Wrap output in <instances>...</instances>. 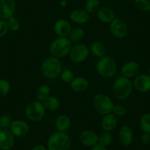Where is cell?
Returning a JSON list of instances; mask_svg holds the SVG:
<instances>
[{
	"label": "cell",
	"instance_id": "obj_22",
	"mask_svg": "<svg viewBox=\"0 0 150 150\" xmlns=\"http://www.w3.org/2000/svg\"><path fill=\"white\" fill-rule=\"evenodd\" d=\"M97 17L103 23H110L115 18V13L109 8H102L97 12Z\"/></svg>",
	"mask_w": 150,
	"mask_h": 150
},
{
	"label": "cell",
	"instance_id": "obj_40",
	"mask_svg": "<svg viewBox=\"0 0 150 150\" xmlns=\"http://www.w3.org/2000/svg\"><path fill=\"white\" fill-rule=\"evenodd\" d=\"M66 5H67V2H66V0H62L61 2H60V5L63 7H66Z\"/></svg>",
	"mask_w": 150,
	"mask_h": 150
},
{
	"label": "cell",
	"instance_id": "obj_29",
	"mask_svg": "<svg viewBox=\"0 0 150 150\" xmlns=\"http://www.w3.org/2000/svg\"><path fill=\"white\" fill-rule=\"evenodd\" d=\"M99 0H88L85 5V10L88 13H93L99 11Z\"/></svg>",
	"mask_w": 150,
	"mask_h": 150
},
{
	"label": "cell",
	"instance_id": "obj_1",
	"mask_svg": "<svg viewBox=\"0 0 150 150\" xmlns=\"http://www.w3.org/2000/svg\"><path fill=\"white\" fill-rule=\"evenodd\" d=\"M71 145V139L66 132H54L47 140L48 150H69Z\"/></svg>",
	"mask_w": 150,
	"mask_h": 150
},
{
	"label": "cell",
	"instance_id": "obj_25",
	"mask_svg": "<svg viewBox=\"0 0 150 150\" xmlns=\"http://www.w3.org/2000/svg\"><path fill=\"white\" fill-rule=\"evenodd\" d=\"M85 35V32L81 27H74L71 29L70 34L69 35V38L71 42L77 43L81 41Z\"/></svg>",
	"mask_w": 150,
	"mask_h": 150
},
{
	"label": "cell",
	"instance_id": "obj_15",
	"mask_svg": "<svg viewBox=\"0 0 150 150\" xmlns=\"http://www.w3.org/2000/svg\"><path fill=\"white\" fill-rule=\"evenodd\" d=\"M134 87L141 93H146L150 91V76L149 74H140L134 80Z\"/></svg>",
	"mask_w": 150,
	"mask_h": 150
},
{
	"label": "cell",
	"instance_id": "obj_6",
	"mask_svg": "<svg viewBox=\"0 0 150 150\" xmlns=\"http://www.w3.org/2000/svg\"><path fill=\"white\" fill-rule=\"evenodd\" d=\"M113 105L110 98L104 93L96 94L93 99V107L95 111L102 116L112 112Z\"/></svg>",
	"mask_w": 150,
	"mask_h": 150
},
{
	"label": "cell",
	"instance_id": "obj_2",
	"mask_svg": "<svg viewBox=\"0 0 150 150\" xmlns=\"http://www.w3.org/2000/svg\"><path fill=\"white\" fill-rule=\"evenodd\" d=\"M132 90V83L129 78L119 77L116 79L112 84V93L119 100L127 99Z\"/></svg>",
	"mask_w": 150,
	"mask_h": 150
},
{
	"label": "cell",
	"instance_id": "obj_38",
	"mask_svg": "<svg viewBox=\"0 0 150 150\" xmlns=\"http://www.w3.org/2000/svg\"><path fill=\"white\" fill-rule=\"evenodd\" d=\"M32 150H47V149L46 148L45 146L42 145V144H38V145H35Z\"/></svg>",
	"mask_w": 150,
	"mask_h": 150
},
{
	"label": "cell",
	"instance_id": "obj_32",
	"mask_svg": "<svg viewBox=\"0 0 150 150\" xmlns=\"http://www.w3.org/2000/svg\"><path fill=\"white\" fill-rule=\"evenodd\" d=\"M7 22H8V28L9 30H11V31L16 32L18 31L20 28V22L18 19H17L16 17L13 16L11 18H10L9 19L7 20Z\"/></svg>",
	"mask_w": 150,
	"mask_h": 150
},
{
	"label": "cell",
	"instance_id": "obj_42",
	"mask_svg": "<svg viewBox=\"0 0 150 150\" xmlns=\"http://www.w3.org/2000/svg\"><path fill=\"white\" fill-rule=\"evenodd\" d=\"M149 75L150 76V66H149Z\"/></svg>",
	"mask_w": 150,
	"mask_h": 150
},
{
	"label": "cell",
	"instance_id": "obj_30",
	"mask_svg": "<svg viewBox=\"0 0 150 150\" xmlns=\"http://www.w3.org/2000/svg\"><path fill=\"white\" fill-rule=\"evenodd\" d=\"M11 91V84L4 79H0V98L6 96Z\"/></svg>",
	"mask_w": 150,
	"mask_h": 150
},
{
	"label": "cell",
	"instance_id": "obj_41",
	"mask_svg": "<svg viewBox=\"0 0 150 150\" xmlns=\"http://www.w3.org/2000/svg\"><path fill=\"white\" fill-rule=\"evenodd\" d=\"M2 129H4V128H3V127H2V123H1V122H0V131H2Z\"/></svg>",
	"mask_w": 150,
	"mask_h": 150
},
{
	"label": "cell",
	"instance_id": "obj_8",
	"mask_svg": "<svg viewBox=\"0 0 150 150\" xmlns=\"http://www.w3.org/2000/svg\"><path fill=\"white\" fill-rule=\"evenodd\" d=\"M89 55V50L84 44H77L73 46L69 52V57L74 63L85 61Z\"/></svg>",
	"mask_w": 150,
	"mask_h": 150
},
{
	"label": "cell",
	"instance_id": "obj_12",
	"mask_svg": "<svg viewBox=\"0 0 150 150\" xmlns=\"http://www.w3.org/2000/svg\"><path fill=\"white\" fill-rule=\"evenodd\" d=\"M10 131L15 137L25 136L30 131V126L25 121L18 119L13 121L10 127Z\"/></svg>",
	"mask_w": 150,
	"mask_h": 150
},
{
	"label": "cell",
	"instance_id": "obj_5",
	"mask_svg": "<svg viewBox=\"0 0 150 150\" xmlns=\"http://www.w3.org/2000/svg\"><path fill=\"white\" fill-rule=\"evenodd\" d=\"M96 71L104 78L112 77L116 74L117 65L112 57L104 56L99 59L96 63Z\"/></svg>",
	"mask_w": 150,
	"mask_h": 150
},
{
	"label": "cell",
	"instance_id": "obj_26",
	"mask_svg": "<svg viewBox=\"0 0 150 150\" xmlns=\"http://www.w3.org/2000/svg\"><path fill=\"white\" fill-rule=\"evenodd\" d=\"M50 92H51V89L47 85H42V86H39L36 91L37 100L43 102L44 99L50 96Z\"/></svg>",
	"mask_w": 150,
	"mask_h": 150
},
{
	"label": "cell",
	"instance_id": "obj_7",
	"mask_svg": "<svg viewBox=\"0 0 150 150\" xmlns=\"http://www.w3.org/2000/svg\"><path fill=\"white\" fill-rule=\"evenodd\" d=\"M46 109L40 101H33L27 105L25 108V116L32 122H38L44 117Z\"/></svg>",
	"mask_w": 150,
	"mask_h": 150
},
{
	"label": "cell",
	"instance_id": "obj_13",
	"mask_svg": "<svg viewBox=\"0 0 150 150\" xmlns=\"http://www.w3.org/2000/svg\"><path fill=\"white\" fill-rule=\"evenodd\" d=\"M14 135L8 129L0 131V149L10 150L14 145Z\"/></svg>",
	"mask_w": 150,
	"mask_h": 150
},
{
	"label": "cell",
	"instance_id": "obj_17",
	"mask_svg": "<svg viewBox=\"0 0 150 150\" xmlns=\"http://www.w3.org/2000/svg\"><path fill=\"white\" fill-rule=\"evenodd\" d=\"M119 139L122 145L127 146L133 141V132L132 129L128 125H123L119 130Z\"/></svg>",
	"mask_w": 150,
	"mask_h": 150
},
{
	"label": "cell",
	"instance_id": "obj_24",
	"mask_svg": "<svg viewBox=\"0 0 150 150\" xmlns=\"http://www.w3.org/2000/svg\"><path fill=\"white\" fill-rule=\"evenodd\" d=\"M91 52L95 57L101 58V57L105 56L106 47L103 43L100 42V41H96L91 47Z\"/></svg>",
	"mask_w": 150,
	"mask_h": 150
},
{
	"label": "cell",
	"instance_id": "obj_39",
	"mask_svg": "<svg viewBox=\"0 0 150 150\" xmlns=\"http://www.w3.org/2000/svg\"><path fill=\"white\" fill-rule=\"evenodd\" d=\"M91 150H108L106 149V147L102 146L99 145V144H96V146H93Z\"/></svg>",
	"mask_w": 150,
	"mask_h": 150
},
{
	"label": "cell",
	"instance_id": "obj_33",
	"mask_svg": "<svg viewBox=\"0 0 150 150\" xmlns=\"http://www.w3.org/2000/svg\"><path fill=\"white\" fill-rule=\"evenodd\" d=\"M138 9L143 11H150V0H134Z\"/></svg>",
	"mask_w": 150,
	"mask_h": 150
},
{
	"label": "cell",
	"instance_id": "obj_21",
	"mask_svg": "<svg viewBox=\"0 0 150 150\" xmlns=\"http://www.w3.org/2000/svg\"><path fill=\"white\" fill-rule=\"evenodd\" d=\"M55 127L59 132H66L71 127V119L67 115H60L55 119Z\"/></svg>",
	"mask_w": 150,
	"mask_h": 150
},
{
	"label": "cell",
	"instance_id": "obj_4",
	"mask_svg": "<svg viewBox=\"0 0 150 150\" xmlns=\"http://www.w3.org/2000/svg\"><path fill=\"white\" fill-rule=\"evenodd\" d=\"M71 47V41L69 38L58 37L50 44V52L53 57L61 58L69 54Z\"/></svg>",
	"mask_w": 150,
	"mask_h": 150
},
{
	"label": "cell",
	"instance_id": "obj_3",
	"mask_svg": "<svg viewBox=\"0 0 150 150\" xmlns=\"http://www.w3.org/2000/svg\"><path fill=\"white\" fill-rule=\"evenodd\" d=\"M41 69L44 77L48 79H54L61 74L62 63L60 59L51 56L43 61Z\"/></svg>",
	"mask_w": 150,
	"mask_h": 150
},
{
	"label": "cell",
	"instance_id": "obj_37",
	"mask_svg": "<svg viewBox=\"0 0 150 150\" xmlns=\"http://www.w3.org/2000/svg\"><path fill=\"white\" fill-rule=\"evenodd\" d=\"M141 143L144 145H147V144H150V133H146V132H144L141 135Z\"/></svg>",
	"mask_w": 150,
	"mask_h": 150
},
{
	"label": "cell",
	"instance_id": "obj_10",
	"mask_svg": "<svg viewBox=\"0 0 150 150\" xmlns=\"http://www.w3.org/2000/svg\"><path fill=\"white\" fill-rule=\"evenodd\" d=\"M16 11L15 0H0V19L8 20L14 16Z\"/></svg>",
	"mask_w": 150,
	"mask_h": 150
},
{
	"label": "cell",
	"instance_id": "obj_23",
	"mask_svg": "<svg viewBox=\"0 0 150 150\" xmlns=\"http://www.w3.org/2000/svg\"><path fill=\"white\" fill-rule=\"evenodd\" d=\"M43 105L46 110L50 111H55L60 108V102L58 98L54 96H50L43 101Z\"/></svg>",
	"mask_w": 150,
	"mask_h": 150
},
{
	"label": "cell",
	"instance_id": "obj_11",
	"mask_svg": "<svg viewBox=\"0 0 150 150\" xmlns=\"http://www.w3.org/2000/svg\"><path fill=\"white\" fill-rule=\"evenodd\" d=\"M80 141L85 146L92 148L98 144L99 135L96 132L91 129H85L80 132Z\"/></svg>",
	"mask_w": 150,
	"mask_h": 150
},
{
	"label": "cell",
	"instance_id": "obj_31",
	"mask_svg": "<svg viewBox=\"0 0 150 150\" xmlns=\"http://www.w3.org/2000/svg\"><path fill=\"white\" fill-rule=\"evenodd\" d=\"M60 77H61V80L63 83H71L74 78V74L71 71L69 70V69H66L61 72Z\"/></svg>",
	"mask_w": 150,
	"mask_h": 150
},
{
	"label": "cell",
	"instance_id": "obj_35",
	"mask_svg": "<svg viewBox=\"0 0 150 150\" xmlns=\"http://www.w3.org/2000/svg\"><path fill=\"white\" fill-rule=\"evenodd\" d=\"M0 122L2 123L4 129H8L11 127V125L12 124L13 121L9 115L5 114L0 117Z\"/></svg>",
	"mask_w": 150,
	"mask_h": 150
},
{
	"label": "cell",
	"instance_id": "obj_19",
	"mask_svg": "<svg viewBox=\"0 0 150 150\" xmlns=\"http://www.w3.org/2000/svg\"><path fill=\"white\" fill-rule=\"evenodd\" d=\"M117 126V118L112 112L105 115L101 120V127L104 131L110 132Z\"/></svg>",
	"mask_w": 150,
	"mask_h": 150
},
{
	"label": "cell",
	"instance_id": "obj_16",
	"mask_svg": "<svg viewBox=\"0 0 150 150\" xmlns=\"http://www.w3.org/2000/svg\"><path fill=\"white\" fill-rule=\"evenodd\" d=\"M71 29L70 23L66 19L57 20L54 24V31L58 37H68Z\"/></svg>",
	"mask_w": 150,
	"mask_h": 150
},
{
	"label": "cell",
	"instance_id": "obj_9",
	"mask_svg": "<svg viewBox=\"0 0 150 150\" xmlns=\"http://www.w3.org/2000/svg\"><path fill=\"white\" fill-rule=\"evenodd\" d=\"M109 30L111 34L117 38H123L128 33L127 25L119 18H114L110 23Z\"/></svg>",
	"mask_w": 150,
	"mask_h": 150
},
{
	"label": "cell",
	"instance_id": "obj_20",
	"mask_svg": "<svg viewBox=\"0 0 150 150\" xmlns=\"http://www.w3.org/2000/svg\"><path fill=\"white\" fill-rule=\"evenodd\" d=\"M70 85L74 91L77 93H83L88 88V81L83 77H77L74 78Z\"/></svg>",
	"mask_w": 150,
	"mask_h": 150
},
{
	"label": "cell",
	"instance_id": "obj_14",
	"mask_svg": "<svg viewBox=\"0 0 150 150\" xmlns=\"http://www.w3.org/2000/svg\"><path fill=\"white\" fill-rule=\"evenodd\" d=\"M140 71V66L137 62L131 60L125 63L121 69V73L123 77L127 78H132L135 77Z\"/></svg>",
	"mask_w": 150,
	"mask_h": 150
},
{
	"label": "cell",
	"instance_id": "obj_28",
	"mask_svg": "<svg viewBox=\"0 0 150 150\" xmlns=\"http://www.w3.org/2000/svg\"><path fill=\"white\" fill-rule=\"evenodd\" d=\"M139 125L143 132L150 133V113H146L141 116Z\"/></svg>",
	"mask_w": 150,
	"mask_h": 150
},
{
	"label": "cell",
	"instance_id": "obj_27",
	"mask_svg": "<svg viewBox=\"0 0 150 150\" xmlns=\"http://www.w3.org/2000/svg\"><path fill=\"white\" fill-rule=\"evenodd\" d=\"M112 136L110 132L104 131L103 132L99 135V141L98 144L102 146L107 147L112 143Z\"/></svg>",
	"mask_w": 150,
	"mask_h": 150
},
{
	"label": "cell",
	"instance_id": "obj_18",
	"mask_svg": "<svg viewBox=\"0 0 150 150\" xmlns=\"http://www.w3.org/2000/svg\"><path fill=\"white\" fill-rule=\"evenodd\" d=\"M71 21L74 23L78 24H85L88 22L90 19L89 13L83 9H75L71 12L70 15Z\"/></svg>",
	"mask_w": 150,
	"mask_h": 150
},
{
	"label": "cell",
	"instance_id": "obj_34",
	"mask_svg": "<svg viewBox=\"0 0 150 150\" xmlns=\"http://www.w3.org/2000/svg\"><path fill=\"white\" fill-rule=\"evenodd\" d=\"M112 113L114 114L117 117H122L124 116L127 113V109L125 106L122 105H113V108L112 110Z\"/></svg>",
	"mask_w": 150,
	"mask_h": 150
},
{
	"label": "cell",
	"instance_id": "obj_36",
	"mask_svg": "<svg viewBox=\"0 0 150 150\" xmlns=\"http://www.w3.org/2000/svg\"><path fill=\"white\" fill-rule=\"evenodd\" d=\"M8 30V22L6 20L0 19V38H2L7 34Z\"/></svg>",
	"mask_w": 150,
	"mask_h": 150
}]
</instances>
